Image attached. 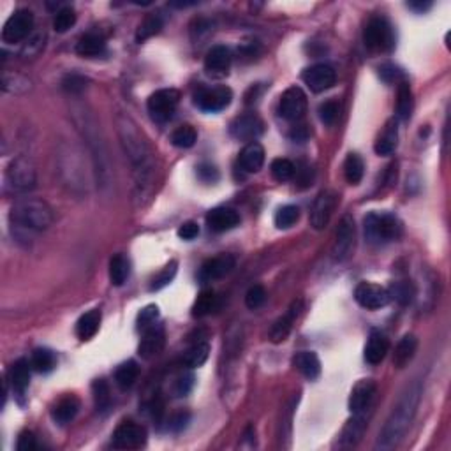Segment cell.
<instances>
[{
    "instance_id": "obj_55",
    "label": "cell",
    "mask_w": 451,
    "mask_h": 451,
    "mask_svg": "<svg viewBox=\"0 0 451 451\" xmlns=\"http://www.w3.org/2000/svg\"><path fill=\"white\" fill-rule=\"evenodd\" d=\"M198 178L205 183H216L217 180L220 178L219 170L210 163L200 164V166H198Z\"/></svg>"
},
{
    "instance_id": "obj_27",
    "label": "cell",
    "mask_w": 451,
    "mask_h": 451,
    "mask_svg": "<svg viewBox=\"0 0 451 451\" xmlns=\"http://www.w3.org/2000/svg\"><path fill=\"white\" fill-rule=\"evenodd\" d=\"M416 349H418V338L413 334H407L400 338V342L395 347L393 353V365L397 369H404L409 365V362L415 358Z\"/></svg>"
},
{
    "instance_id": "obj_30",
    "label": "cell",
    "mask_w": 451,
    "mask_h": 451,
    "mask_svg": "<svg viewBox=\"0 0 451 451\" xmlns=\"http://www.w3.org/2000/svg\"><path fill=\"white\" fill-rule=\"evenodd\" d=\"M399 147V127L395 120H390L382 130V135L379 136L375 141V154L378 155H391Z\"/></svg>"
},
{
    "instance_id": "obj_5",
    "label": "cell",
    "mask_w": 451,
    "mask_h": 451,
    "mask_svg": "<svg viewBox=\"0 0 451 451\" xmlns=\"http://www.w3.org/2000/svg\"><path fill=\"white\" fill-rule=\"evenodd\" d=\"M80 130L83 132V138L89 141L90 152H92V157H94L95 170L99 173V180H101L102 185H110V157H108V152H106V145L102 139H99V130L95 127V124L92 122V118H85L82 120V127Z\"/></svg>"
},
{
    "instance_id": "obj_61",
    "label": "cell",
    "mask_w": 451,
    "mask_h": 451,
    "mask_svg": "<svg viewBox=\"0 0 451 451\" xmlns=\"http://www.w3.org/2000/svg\"><path fill=\"white\" fill-rule=\"evenodd\" d=\"M407 8L416 12H425L432 8V2H407Z\"/></svg>"
},
{
    "instance_id": "obj_8",
    "label": "cell",
    "mask_w": 451,
    "mask_h": 451,
    "mask_svg": "<svg viewBox=\"0 0 451 451\" xmlns=\"http://www.w3.org/2000/svg\"><path fill=\"white\" fill-rule=\"evenodd\" d=\"M180 102V92L175 89H161L148 97L147 108L155 122H167Z\"/></svg>"
},
{
    "instance_id": "obj_34",
    "label": "cell",
    "mask_w": 451,
    "mask_h": 451,
    "mask_svg": "<svg viewBox=\"0 0 451 451\" xmlns=\"http://www.w3.org/2000/svg\"><path fill=\"white\" fill-rule=\"evenodd\" d=\"M367 427V419L365 415H353V419L347 421V425L344 427L340 435V441L344 446H354V444L360 443L362 439L363 432Z\"/></svg>"
},
{
    "instance_id": "obj_16",
    "label": "cell",
    "mask_w": 451,
    "mask_h": 451,
    "mask_svg": "<svg viewBox=\"0 0 451 451\" xmlns=\"http://www.w3.org/2000/svg\"><path fill=\"white\" fill-rule=\"evenodd\" d=\"M301 80L314 94H321L325 90L332 89L337 82V73H335L334 67H329L326 64H316L310 65L301 74Z\"/></svg>"
},
{
    "instance_id": "obj_52",
    "label": "cell",
    "mask_w": 451,
    "mask_h": 451,
    "mask_svg": "<svg viewBox=\"0 0 451 451\" xmlns=\"http://www.w3.org/2000/svg\"><path fill=\"white\" fill-rule=\"evenodd\" d=\"M266 300V291H264L263 286H252L251 289L245 294V305H247L251 310L259 309L261 305Z\"/></svg>"
},
{
    "instance_id": "obj_7",
    "label": "cell",
    "mask_w": 451,
    "mask_h": 451,
    "mask_svg": "<svg viewBox=\"0 0 451 451\" xmlns=\"http://www.w3.org/2000/svg\"><path fill=\"white\" fill-rule=\"evenodd\" d=\"M37 173L29 159H14L5 170V185L12 192H29L36 187Z\"/></svg>"
},
{
    "instance_id": "obj_26",
    "label": "cell",
    "mask_w": 451,
    "mask_h": 451,
    "mask_svg": "<svg viewBox=\"0 0 451 451\" xmlns=\"http://www.w3.org/2000/svg\"><path fill=\"white\" fill-rule=\"evenodd\" d=\"M240 167L247 173H257L264 164V148L261 143L251 141L247 143L240 152L238 157Z\"/></svg>"
},
{
    "instance_id": "obj_12",
    "label": "cell",
    "mask_w": 451,
    "mask_h": 451,
    "mask_svg": "<svg viewBox=\"0 0 451 451\" xmlns=\"http://www.w3.org/2000/svg\"><path fill=\"white\" fill-rule=\"evenodd\" d=\"M233 92L228 86H216V89H200L194 95V104L200 110L208 113H217V111L226 110L231 104Z\"/></svg>"
},
{
    "instance_id": "obj_58",
    "label": "cell",
    "mask_w": 451,
    "mask_h": 451,
    "mask_svg": "<svg viewBox=\"0 0 451 451\" xmlns=\"http://www.w3.org/2000/svg\"><path fill=\"white\" fill-rule=\"evenodd\" d=\"M85 80H83L82 76H78V74H71V76H67L62 82V86H64L67 92H71V94H76V92H82L83 89H85Z\"/></svg>"
},
{
    "instance_id": "obj_35",
    "label": "cell",
    "mask_w": 451,
    "mask_h": 451,
    "mask_svg": "<svg viewBox=\"0 0 451 451\" xmlns=\"http://www.w3.org/2000/svg\"><path fill=\"white\" fill-rule=\"evenodd\" d=\"M130 263L126 256L117 254L110 261V281L113 286H124L129 279Z\"/></svg>"
},
{
    "instance_id": "obj_36",
    "label": "cell",
    "mask_w": 451,
    "mask_h": 451,
    "mask_svg": "<svg viewBox=\"0 0 451 451\" xmlns=\"http://www.w3.org/2000/svg\"><path fill=\"white\" fill-rule=\"evenodd\" d=\"M138 375H139L138 363L129 360V362L122 363V365L115 370V382H117L122 390H129V388L136 382Z\"/></svg>"
},
{
    "instance_id": "obj_2",
    "label": "cell",
    "mask_w": 451,
    "mask_h": 451,
    "mask_svg": "<svg viewBox=\"0 0 451 451\" xmlns=\"http://www.w3.org/2000/svg\"><path fill=\"white\" fill-rule=\"evenodd\" d=\"M421 393V382L415 381L400 395L399 402L395 404L390 416L386 418L384 427L379 432L378 443H375L378 450H391V448L397 446L406 437L407 430L410 428V425L415 421L416 413H418Z\"/></svg>"
},
{
    "instance_id": "obj_33",
    "label": "cell",
    "mask_w": 451,
    "mask_h": 451,
    "mask_svg": "<svg viewBox=\"0 0 451 451\" xmlns=\"http://www.w3.org/2000/svg\"><path fill=\"white\" fill-rule=\"evenodd\" d=\"M415 101H413V90L406 80H400L399 89H397V118L407 122L413 115Z\"/></svg>"
},
{
    "instance_id": "obj_6",
    "label": "cell",
    "mask_w": 451,
    "mask_h": 451,
    "mask_svg": "<svg viewBox=\"0 0 451 451\" xmlns=\"http://www.w3.org/2000/svg\"><path fill=\"white\" fill-rule=\"evenodd\" d=\"M363 41L370 51H391L395 48V32L384 16L370 18L363 30Z\"/></svg>"
},
{
    "instance_id": "obj_49",
    "label": "cell",
    "mask_w": 451,
    "mask_h": 451,
    "mask_svg": "<svg viewBox=\"0 0 451 451\" xmlns=\"http://www.w3.org/2000/svg\"><path fill=\"white\" fill-rule=\"evenodd\" d=\"M319 118H321V122L326 124V126H334L337 122L338 113H340V104L337 101H325L321 106H319Z\"/></svg>"
},
{
    "instance_id": "obj_10",
    "label": "cell",
    "mask_w": 451,
    "mask_h": 451,
    "mask_svg": "<svg viewBox=\"0 0 451 451\" xmlns=\"http://www.w3.org/2000/svg\"><path fill=\"white\" fill-rule=\"evenodd\" d=\"M354 244H356V226H354V219L351 216H344L338 222V228L335 231V242H334V259L342 263L347 261L353 256Z\"/></svg>"
},
{
    "instance_id": "obj_50",
    "label": "cell",
    "mask_w": 451,
    "mask_h": 451,
    "mask_svg": "<svg viewBox=\"0 0 451 451\" xmlns=\"http://www.w3.org/2000/svg\"><path fill=\"white\" fill-rule=\"evenodd\" d=\"M176 266H178V264H176V261H171V263L167 264L166 268H164L163 272L159 273V275L155 277L154 281H152V286H150L152 291H159V289L166 288V286L170 284V282L173 281V279H175Z\"/></svg>"
},
{
    "instance_id": "obj_38",
    "label": "cell",
    "mask_w": 451,
    "mask_h": 451,
    "mask_svg": "<svg viewBox=\"0 0 451 451\" xmlns=\"http://www.w3.org/2000/svg\"><path fill=\"white\" fill-rule=\"evenodd\" d=\"M163 25L164 21L161 14H148V16L139 23L138 32H136V43H143L150 39V37H154L155 34L161 32Z\"/></svg>"
},
{
    "instance_id": "obj_18",
    "label": "cell",
    "mask_w": 451,
    "mask_h": 451,
    "mask_svg": "<svg viewBox=\"0 0 451 451\" xmlns=\"http://www.w3.org/2000/svg\"><path fill=\"white\" fill-rule=\"evenodd\" d=\"M378 386L372 379H362L356 382L349 397V410L353 415H367V410L372 406Z\"/></svg>"
},
{
    "instance_id": "obj_23",
    "label": "cell",
    "mask_w": 451,
    "mask_h": 451,
    "mask_svg": "<svg viewBox=\"0 0 451 451\" xmlns=\"http://www.w3.org/2000/svg\"><path fill=\"white\" fill-rule=\"evenodd\" d=\"M30 367H32V363L21 358V360L12 363L11 372H9V382H11L12 391L20 399V402H23L25 391H27L30 384Z\"/></svg>"
},
{
    "instance_id": "obj_48",
    "label": "cell",
    "mask_w": 451,
    "mask_h": 451,
    "mask_svg": "<svg viewBox=\"0 0 451 451\" xmlns=\"http://www.w3.org/2000/svg\"><path fill=\"white\" fill-rule=\"evenodd\" d=\"M94 400L99 410H106L111 406L110 386L106 384L104 379H97V381L94 382Z\"/></svg>"
},
{
    "instance_id": "obj_9",
    "label": "cell",
    "mask_w": 451,
    "mask_h": 451,
    "mask_svg": "<svg viewBox=\"0 0 451 451\" xmlns=\"http://www.w3.org/2000/svg\"><path fill=\"white\" fill-rule=\"evenodd\" d=\"M34 29V14L29 9H18L9 16L2 29V41L8 45H16L30 37Z\"/></svg>"
},
{
    "instance_id": "obj_43",
    "label": "cell",
    "mask_w": 451,
    "mask_h": 451,
    "mask_svg": "<svg viewBox=\"0 0 451 451\" xmlns=\"http://www.w3.org/2000/svg\"><path fill=\"white\" fill-rule=\"evenodd\" d=\"M213 305H216V293L211 289H205L201 291L198 300L194 301V307H192V316L194 317H205L213 310Z\"/></svg>"
},
{
    "instance_id": "obj_51",
    "label": "cell",
    "mask_w": 451,
    "mask_h": 451,
    "mask_svg": "<svg viewBox=\"0 0 451 451\" xmlns=\"http://www.w3.org/2000/svg\"><path fill=\"white\" fill-rule=\"evenodd\" d=\"M159 319V307L157 305H147L141 312L138 314V328L141 332L148 329L150 326H154Z\"/></svg>"
},
{
    "instance_id": "obj_13",
    "label": "cell",
    "mask_w": 451,
    "mask_h": 451,
    "mask_svg": "<svg viewBox=\"0 0 451 451\" xmlns=\"http://www.w3.org/2000/svg\"><path fill=\"white\" fill-rule=\"evenodd\" d=\"M279 113L289 122H298L307 113V95L300 86H289L281 95Z\"/></svg>"
},
{
    "instance_id": "obj_45",
    "label": "cell",
    "mask_w": 451,
    "mask_h": 451,
    "mask_svg": "<svg viewBox=\"0 0 451 451\" xmlns=\"http://www.w3.org/2000/svg\"><path fill=\"white\" fill-rule=\"evenodd\" d=\"M270 170H272V175L277 182H289L297 173V167L289 159H275Z\"/></svg>"
},
{
    "instance_id": "obj_14",
    "label": "cell",
    "mask_w": 451,
    "mask_h": 451,
    "mask_svg": "<svg viewBox=\"0 0 451 451\" xmlns=\"http://www.w3.org/2000/svg\"><path fill=\"white\" fill-rule=\"evenodd\" d=\"M147 443V428L135 421H124L113 434V446L118 450H138Z\"/></svg>"
},
{
    "instance_id": "obj_59",
    "label": "cell",
    "mask_w": 451,
    "mask_h": 451,
    "mask_svg": "<svg viewBox=\"0 0 451 451\" xmlns=\"http://www.w3.org/2000/svg\"><path fill=\"white\" fill-rule=\"evenodd\" d=\"M198 235H200V226L196 222H192V220L182 224L178 228V236L182 240H194Z\"/></svg>"
},
{
    "instance_id": "obj_47",
    "label": "cell",
    "mask_w": 451,
    "mask_h": 451,
    "mask_svg": "<svg viewBox=\"0 0 451 451\" xmlns=\"http://www.w3.org/2000/svg\"><path fill=\"white\" fill-rule=\"evenodd\" d=\"M388 291H390V298H395V300L399 301L400 305L410 303V300H413V297H415V289H413V284H410V282H406V281L393 282Z\"/></svg>"
},
{
    "instance_id": "obj_28",
    "label": "cell",
    "mask_w": 451,
    "mask_h": 451,
    "mask_svg": "<svg viewBox=\"0 0 451 451\" xmlns=\"http://www.w3.org/2000/svg\"><path fill=\"white\" fill-rule=\"evenodd\" d=\"M78 410H80V400L74 395H67L64 399L57 402V406L51 409V418L58 423V425H67L76 418Z\"/></svg>"
},
{
    "instance_id": "obj_62",
    "label": "cell",
    "mask_w": 451,
    "mask_h": 451,
    "mask_svg": "<svg viewBox=\"0 0 451 451\" xmlns=\"http://www.w3.org/2000/svg\"><path fill=\"white\" fill-rule=\"evenodd\" d=\"M291 136H293L297 141H303V139H307V136H309V132H307V129H305V126H298L297 129L291 132Z\"/></svg>"
},
{
    "instance_id": "obj_44",
    "label": "cell",
    "mask_w": 451,
    "mask_h": 451,
    "mask_svg": "<svg viewBox=\"0 0 451 451\" xmlns=\"http://www.w3.org/2000/svg\"><path fill=\"white\" fill-rule=\"evenodd\" d=\"M196 139H198V132H196V129L192 126H180L178 129L173 132V136H171L173 145L178 148L194 147Z\"/></svg>"
},
{
    "instance_id": "obj_46",
    "label": "cell",
    "mask_w": 451,
    "mask_h": 451,
    "mask_svg": "<svg viewBox=\"0 0 451 451\" xmlns=\"http://www.w3.org/2000/svg\"><path fill=\"white\" fill-rule=\"evenodd\" d=\"M2 89H4V92H9V94H20V92L30 89V82L25 80L23 76H20V74L4 73V76H2Z\"/></svg>"
},
{
    "instance_id": "obj_41",
    "label": "cell",
    "mask_w": 451,
    "mask_h": 451,
    "mask_svg": "<svg viewBox=\"0 0 451 451\" xmlns=\"http://www.w3.org/2000/svg\"><path fill=\"white\" fill-rule=\"evenodd\" d=\"M300 219V208L294 205H286V207L279 208L275 213V226L279 229H288L293 228L294 224Z\"/></svg>"
},
{
    "instance_id": "obj_32",
    "label": "cell",
    "mask_w": 451,
    "mask_h": 451,
    "mask_svg": "<svg viewBox=\"0 0 451 451\" xmlns=\"http://www.w3.org/2000/svg\"><path fill=\"white\" fill-rule=\"evenodd\" d=\"M99 326H101V310H90L78 319L76 335L80 340H90L99 332Z\"/></svg>"
},
{
    "instance_id": "obj_3",
    "label": "cell",
    "mask_w": 451,
    "mask_h": 451,
    "mask_svg": "<svg viewBox=\"0 0 451 451\" xmlns=\"http://www.w3.org/2000/svg\"><path fill=\"white\" fill-rule=\"evenodd\" d=\"M11 231L16 240H29L32 235L46 231L53 222V211L45 201L36 198L18 200L9 211Z\"/></svg>"
},
{
    "instance_id": "obj_39",
    "label": "cell",
    "mask_w": 451,
    "mask_h": 451,
    "mask_svg": "<svg viewBox=\"0 0 451 451\" xmlns=\"http://www.w3.org/2000/svg\"><path fill=\"white\" fill-rule=\"evenodd\" d=\"M363 173H365V164H363L362 157L358 154H349L344 163V176L351 185L362 182Z\"/></svg>"
},
{
    "instance_id": "obj_1",
    "label": "cell",
    "mask_w": 451,
    "mask_h": 451,
    "mask_svg": "<svg viewBox=\"0 0 451 451\" xmlns=\"http://www.w3.org/2000/svg\"><path fill=\"white\" fill-rule=\"evenodd\" d=\"M117 132L126 159L130 164L136 198L139 201L148 200L157 182V155L129 115H118Z\"/></svg>"
},
{
    "instance_id": "obj_21",
    "label": "cell",
    "mask_w": 451,
    "mask_h": 451,
    "mask_svg": "<svg viewBox=\"0 0 451 451\" xmlns=\"http://www.w3.org/2000/svg\"><path fill=\"white\" fill-rule=\"evenodd\" d=\"M231 49L226 46H213L208 49L207 57H205V69L211 76H226L231 67Z\"/></svg>"
},
{
    "instance_id": "obj_25",
    "label": "cell",
    "mask_w": 451,
    "mask_h": 451,
    "mask_svg": "<svg viewBox=\"0 0 451 451\" xmlns=\"http://www.w3.org/2000/svg\"><path fill=\"white\" fill-rule=\"evenodd\" d=\"M300 309H301V301L300 300L293 301V305L289 307L288 312L277 319L275 325L272 326V332H270V338H272V342L279 344V342H284L286 338H288V335L291 334V329H293V325L294 321H297Z\"/></svg>"
},
{
    "instance_id": "obj_54",
    "label": "cell",
    "mask_w": 451,
    "mask_h": 451,
    "mask_svg": "<svg viewBox=\"0 0 451 451\" xmlns=\"http://www.w3.org/2000/svg\"><path fill=\"white\" fill-rule=\"evenodd\" d=\"M192 388H194V375L187 372V374H182L176 378L173 393H175V397H187L192 391Z\"/></svg>"
},
{
    "instance_id": "obj_11",
    "label": "cell",
    "mask_w": 451,
    "mask_h": 451,
    "mask_svg": "<svg viewBox=\"0 0 451 451\" xmlns=\"http://www.w3.org/2000/svg\"><path fill=\"white\" fill-rule=\"evenodd\" d=\"M354 300L360 307L369 310H378L390 303V291L374 282H360L354 289Z\"/></svg>"
},
{
    "instance_id": "obj_29",
    "label": "cell",
    "mask_w": 451,
    "mask_h": 451,
    "mask_svg": "<svg viewBox=\"0 0 451 451\" xmlns=\"http://www.w3.org/2000/svg\"><path fill=\"white\" fill-rule=\"evenodd\" d=\"M293 363L300 370V374L303 378L310 379V381L317 379L319 374H321V362H319L317 354L312 353V351H301V353H298L294 356Z\"/></svg>"
},
{
    "instance_id": "obj_15",
    "label": "cell",
    "mask_w": 451,
    "mask_h": 451,
    "mask_svg": "<svg viewBox=\"0 0 451 451\" xmlns=\"http://www.w3.org/2000/svg\"><path fill=\"white\" fill-rule=\"evenodd\" d=\"M338 196L332 189H326L321 194L317 196L316 201L310 210V224L314 229H325L328 226L329 219L334 216L335 207H337Z\"/></svg>"
},
{
    "instance_id": "obj_56",
    "label": "cell",
    "mask_w": 451,
    "mask_h": 451,
    "mask_svg": "<svg viewBox=\"0 0 451 451\" xmlns=\"http://www.w3.org/2000/svg\"><path fill=\"white\" fill-rule=\"evenodd\" d=\"M379 74H381V78L386 83L399 82L400 78H402V71H400L399 67H397V65H393V64L381 65V67H379Z\"/></svg>"
},
{
    "instance_id": "obj_22",
    "label": "cell",
    "mask_w": 451,
    "mask_h": 451,
    "mask_svg": "<svg viewBox=\"0 0 451 451\" xmlns=\"http://www.w3.org/2000/svg\"><path fill=\"white\" fill-rule=\"evenodd\" d=\"M240 224V216L238 211L228 207H219L208 211L207 226L213 233H224L229 229L236 228Z\"/></svg>"
},
{
    "instance_id": "obj_60",
    "label": "cell",
    "mask_w": 451,
    "mask_h": 451,
    "mask_svg": "<svg viewBox=\"0 0 451 451\" xmlns=\"http://www.w3.org/2000/svg\"><path fill=\"white\" fill-rule=\"evenodd\" d=\"M189 421H191V415H189L187 410H182V413H176V415L170 419V428L175 432L183 430V428L187 427Z\"/></svg>"
},
{
    "instance_id": "obj_31",
    "label": "cell",
    "mask_w": 451,
    "mask_h": 451,
    "mask_svg": "<svg viewBox=\"0 0 451 451\" xmlns=\"http://www.w3.org/2000/svg\"><path fill=\"white\" fill-rule=\"evenodd\" d=\"M76 53L86 58L101 57V55L106 53L104 37H101L99 34H85V36L78 41Z\"/></svg>"
},
{
    "instance_id": "obj_17",
    "label": "cell",
    "mask_w": 451,
    "mask_h": 451,
    "mask_svg": "<svg viewBox=\"0 0 451 451\" xmlns=\"http://www.w3.org/2000/svg\"><path fill=\"white\" fill-rule=\"evenodd\" d=\"M264 130V124L256 113H245L236 117L229 126V132L233 138L240 141H256Z\"/></svg>"
},
{
    "instance_id": "obj_24",
    "label": "cell",
    "mask_w": 451,
    "mask_h": 451,
    "mask_svg": "<svg viewBox=\"0 0 451 451\" xmlns=\"http://www.w3.org/2000/svg\"><path fill=\"white\" fill-rule=\"evenodd\" d=\"M388 349H390V342H388L386 335L381 334L379 329H372L365 346L367 363H370V365H379V363L386 358Z\"/></svg>"
},
{
    "instance_id": "obj_19",
    "label": "cell",
    "mask_w": 451,
    "mask_h": 451,
    "mask_svg": "<svg viewBox=\"0 0 451 451\" xmlns=\"http://www.w3.org/2000/svg\"><path fill=\"white\" fill-rule=\"evenodd\" d=\"M164 344H166V332H164L163 326L155 323L154 326H150V328L143 332L138 354L143 360H152V358L163 353Z\"/></svg>"
},
{
    "instance_id": "obj_57",
    "label": "cell",
    "mask_w": 451,
    "mask_h": 451,
    "mask_svg": "<svg viewBox=\"0 0 451 451\" xmlns=\"http://www.w3.org/2000/svg\"><path fill=\"white\" fill-rule=\"evenodd\" d=\"M16 448L20 451H34V450H37L36 435H34L30 430H23L20 434V437H18Z\"/></svg>"
},
{
    "instance_id": "obj_42",
    "label": "cell",
    "mask_w": 451,
    "mask_h": 451,
    "mask_svg": "<svg viewBox=\"0 0 451 451\" xmlns=\"http://www.w3.org/2000/svg\"><path fill=\"white\" fill-rule=\"evenodd\" d=\"M76 23V11H74L71 5H65V8L58 9L57 14H55V20H53V29L57 30L58 34H64L74 27Z\"/></svg>"
},
{
    "instance_id": "obj_53",
    "label": "cell",
    "mask_w": 451,
    "mask_h": 451,
    "mask_svg": "<svg viewBox=\"0 0 451 451\" xmlns=\"http://www.w3.org/2000/svg\"><path fill=\"white\" fill-rule=\"evenodd\" d=\"M43 46H45V34L41 32L34 34V36L29 37V41L25 43L23 49H21V55H23L25 58L36 57L37 53L41 51Z\"/></svg>"
},
{
    "instance_id": "obj_37",
    "label": "cell",
    "mask_w": 451,
    "mask_h": 451,
    "mask_svg": "<svg viewBox=\"0 0 451 451\" xmlns=\"http://www.w3.org/2000/svg\"><path fill=\"white\" fill-rule=\"evenodd\" d=\"M208 356H210V344L208 342H198L187 353L183 354V365L189 369H198L207 363Z\"/></svg>"
},
{
    "instance_id": "obj_20",
    "label": "cell",
    "mask_w": 451,
    "mask_h": 451,
    "mask_svg": "<svg viewBox=\"0 0 451 451\" xmlns=\"http://www.w3.org/2000/svg\"><path fill=\"white\" fill-rule=\"evenodd\" d=\"M235 257L231 254H220L217 257H211L201 266L200 270V281L203 282H213L219 281L222 277L228 275L233 268H235Z\"/></svg>"
},
{
    "instance_id": "obj_4",
    "label": "cell",
    "mask_w": 451,
    "mask_h": 451,
    "mask_svg": "<svg viewBox=\"0 0 451 451\" xmlns=\"http://www.w3.org/2000/svg\"><path fill=\"white\" fill-rule=\"evenodd\" d=\"M363 228H365V238L374 245L388 244L402 235V224L391 213L372 211L363 220Z\"/></svg>"
},
{
    "instance_id": "obj_40",
    "label": "cell",
    "mask_w": 451,
    "mask_h": 451,
    "mask_svg": "<svg viewBox=\"0 0 451 451\" xmlns=\"http://www.w3.org/2000/svg\"><path fill=\"white\" fill-rule=\"evenodd\" d=\"M30 363H32V369L36 370V372H39V374H48V372H51V370L55 369V365H57V358H55V354L49 349H36L32 353Z\"/></svg>"
}]
</instances>
